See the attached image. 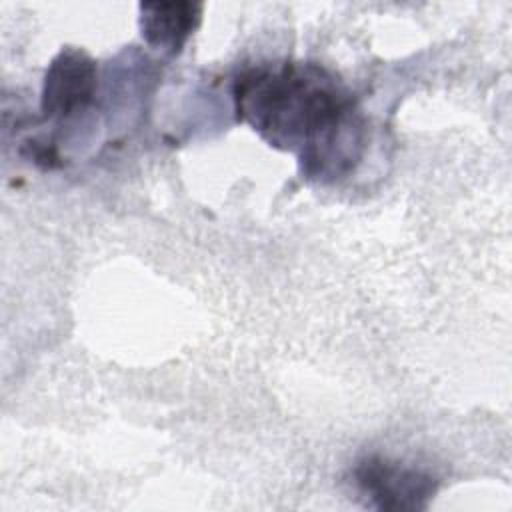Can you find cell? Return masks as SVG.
Masks as SVG:
<instances>
[{
  "instance_id": "cell-1",
  "label": "cell",
  "mask_w": 512,
  "mask_h": 512,
  "mask_svg": "<svg viewBox=\"0 0 512 512\" xmlns=\"http://www.w3.org/2000/svg\"><path fill=\"white\" fill-rule=\"evenodd\" d=\"M238 118L270 146L294 152L302 174L330 182L350 174L366 142L352 94L312 62L258 64L234 82Z\"/></svg>"
},
{
  "instance_id": "cell-2",
  "label": "cell",
  "mask_w": 512,
  "mask_h": 512,
  "mask_svg": "<svg viewBox=\"0 0 512 512\" xmlns=\"http://www.w3.org/2000/svg\"><path fill=\"white\" fill-rule=\"evenodd\" d=\"M352 482L366 502L378 510H422L438 490V480L420 468L378 454L360 458Z\"/></svg>"
},
{
  "instance_id": "cell-3",
  "label": "cell",
  "mask_w": 512,
  "mask_h": 512,
  "mask_svg": "<svg viewBox=\"0 0 512 512\" xmlns=\"http://www.w3.org/2000/svg\"><path fill=\"white\" fill-rule=\"evenodd\" d=\"M96 92V62L82 48H62L46 68L40 110L46 120L82 112Z\"/></svg>"
},
{
  "instance_id": "cell-4",
  "label": "cell",
  "mask_w": 512,
  "mask_h": 512,
  "mask_svg": "<svg viewBox=\"0 0 512 512\" xmlns=\"http://www.w3.org/2000/svg\"><path fill=\"white\" fill-rule=\"evenodd\" d=\"M202 20V4L196 2H142V38L158 50L180 54L186 40Z\"/></svg>"
}]
</instances>
